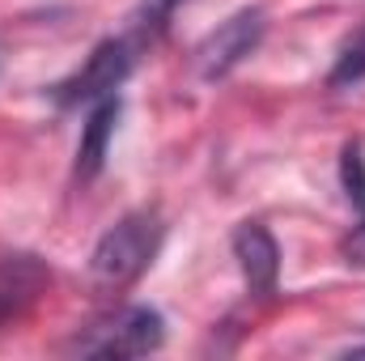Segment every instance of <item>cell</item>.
<instances>
[{
  "instance_id": "6",
  "label": "cell",
  "mask_w": 365,
  "mask_h": 361,
  "mask_svg": "<svg viewBox=\"0 0 365 361\" xmlns=\"http://www.w3.org/2000/svg\"><path fill=\"white\" fill-rule=\"evenodd\" d=\"M51 285V272L38 255H0V323H13L21 319L38 298L43 289Z\"/></svg>"
},
{
  "instance_id": "5",
  "label": "cell",
  "mask_w": 365,
  "mask_h": 361,
  "mask_svg": "<svg viewBox=\"0 0 365 361\" xmlns=\"http://www.w3.org/2000/svg\"><path fill=\"white\" fill-rule=\"evenodd\" d=\"M234 247V260H238V272L247 280V289L255 298H272L276 280H280V247H276L272 230L264 221H242L230 238Z\"/></svg>"
},
{
  "instance_id": "10",
  "label": "cell",
  "mask_w": 365,
  "mask_h": 361,
  "mask_svg": "<svg viewBox=\"0 0 365 361\" xmlns=\"http://www.w3.org/2000/svg\"><path fill=\"white\" fill-rule=\"evenodd\" d=\"M361 81H365V21L340 43L336 64L327 73V90H353Z\"/></svg>"
},
{
  "instance_id": "2",
  "label": "cell",
  "mask_w": 365,
  "mask_h": 361,
  "mask_svg": "<svg viewBox=\"0 0 365 361\" xmlns=\"http://www.w3.org/2000/svg\"><path fill=\"white\" fill-rule=\"evenodd\" d=\"M166 345V319L153 306H123L73 336V357H145Z\"/></svg>"
},
{
  "instance_id": "3",
  "label": "cell",
  "mask_w": 365,
  "mask_h": 361,
  "mask_svg": "<svg viewBox=\"0 0 365 361\" xmlns=\"http://www.w3.org/2000/svg\"><path fill=\"white\" fill-rule=\"evenodd\" d=\"M136 56H140V47H136L128 34L102 39L90 56L81 60V68H77L73 77H64L60 86H51V102H56L60 111H77V106H93L98 98L119 93V86H123V81L132 77V68H136Z\"/></svg>"
},
{
  "instance_id": "9",
  "label": "cell",
  "mask_w": 365,
  "mask_h": 361,
  "mask_svg": "<svg viewBox=\"0 0 365 361\" xmlns=\"http://www.w3.org/2000/svg\"><path fill=\"white\" fill-rule=\"evenodd\" d=\"M179 4H187V0H140L132 9V17H128V39L140 51L153 47V43H162L166 30H170V21H175V13H179Z\"/></svg>"
},
{
  "instance_id": "7",
  "label": "cell",
  "mask_w": 365,
  "mask_h": 361,
  "mask_svg": "<svg viewBox=\"0 0 365 361\" xmlns=\"http://www.w3.org/2000/svg\"><path fill=\"white\" fill-rule=\"evenodd\" d=\"M119 111H123V98L110 93V98H98L81 123V141H77V162H73V179L90 183L102 175L106 166V153H110V136H115V123H119Z\"/></svg>"
},
{
  "instance_id": "1",
  "label": "cell",
  "mask_w": 365,
  "mask_h": 361,
  "mask_svg": "<svg viewBox=\"0 0 365 361\" xmlns=\"http://www.w3.org/2000/svg\"><path fill=\"white\" fill-rule=\"evenodd\" d=\"M166 225L153 208H136L123 213L90 251V280L98 293L119 298L123 289H132L145 272L153 268L158 251H162Z\"/></svg>"
},
{
  "instance_id": "11",
  "label": "cell",
  "mask_w": 365,
  "mask_h": 361,
  "mask_svg": "<svg viewBox=\"0 0 365 361\" xmlns=\"http://www.w3.org/2000/svg\"><path fill=\"white\" fill-rule=\"evenodd\" d=\"M0 60H4V56H0Z\"/></svg>"
},
{
  "instance_id": "8",
  "label": "cell",
  "mask_w": 365,
  "mask_h": 361,
  "mask_svg": "<svg viewBox=\"0 0 365 361\" xmlns=\"http://www.w3.org/2000/svg\"><path fill=\"white\" fill-rule=\"evenodd\" d=\"M340 183H344L349 204L357 208V225L344 234L340 255H344L349 268H365V145L361 141H349L340 149Z\"/></svg>"
},
{
  "instance_id": "4",
  "label": "cell",
  "mask_w": 365,
  "mask_h": 361,
  "mask_svg": "<svg viewBox=\"0 0 365 361\" xmlns=\"http://www.w3.org/2000/svg\"><path fill=\"white\" fill-rule=\"evenodd\" d=\"M268 34V13L259 4H247L238 13H230L200 47H195V73L204 81H225L238 64H247L259 43Z\"/></svg>"
}]
</instances>
